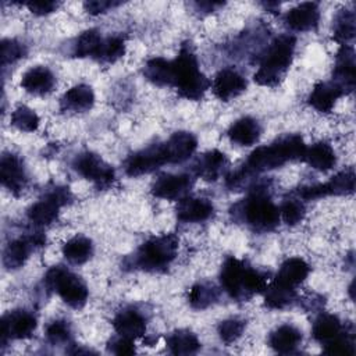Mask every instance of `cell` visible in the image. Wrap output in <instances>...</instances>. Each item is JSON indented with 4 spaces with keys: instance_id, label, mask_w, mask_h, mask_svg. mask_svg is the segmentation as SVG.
I'll use <instances>...</instances> for the list:
<instances>
[{
    "instance_id": "obj_1",
    "label": "cell",
    "mask_w": 356,
    "mask_h": 356,
    "mask_svg": "<svg viewBox=\"0 0 356 356\" xmlns=\"http://www.w3.org/2000/svg\"><path fill=\"white\" fill-rule=\"evenodd\" d=\"M306 143L299 135H286L277 142L256 147L248 157L243 165L252 174L263 172L278 168L292 160H303L306 152Z\"/></svg>"
},
{
    "instance_id": "obj_2",
    "label": "cell",
    "mask_w": 356,
    "mask_h": 356,
    "mask_svg": "<svg viewBox=\"0 0 356 356\" xmlns=\"http://www.w3.org/2000/svg\"><path fill=\"white\" fill-rule=\"evenodd\" d=\"M220 282L222 289L236 300H245L254 293L263 292L268 284L264 274L236 257H228L224 261Z\"/></svg>"
},
{
    "instance_id": "obj_3",
    "label": "cell",
    "mask_w": 356,
    "mask_h": 356,
    "mask_svg": "<svg viewBox=\"0 0 356 356\" xmlns=\"http://www.w3.org/2000/svg\"><path fill=\"white\" fill-rule=\"evenodd\" d=\"M172 88L188 100H200L211 86L209 78L200 71L197 58L189 44H182L172 60Z\"/></svg>"
},
{
    "instance_id": "obj_4",
    "label": "cell",
    "mask_w": 356,
    "mask_h": 356,
    "mask_svg": "<svg viewBox=\"0 0 356 356\" xmlns=\"http://www.w3.org/2000/svg\"><path fill=\"white\" fill-rule=\"evenodd\" d=\"M296 47V39L292 35H280L267 49L259 70L254 72V81L261 86H275L285 76Z\"/></svg>"
},
{
    "instance_id": "obj_5",
    "label": "cell",
    "mask_w": 356,
    "mask_h": 356,
    "mask_svg": "<svg viewBox=\"0 0 356 356\" xmlns=\"http://www.w3.org/2000/svg\"><path fill=\"white\" fill-rule=\"evenodd\" d=\"M178 242L174 234L152 236L136 250L134 264L145 271H161L177 257Z\"/></svg>"
},
{
    "instance_id": "obj_6",
    "label": "cell",
    "mask_w": 356,
    "mask_h": 356,
    "mask_svg": "<svg viewBox=\"0 0 356 356\" xmlns=\"http://www.w3.org/2000/svg\"><path fill=\"white\" fill-rule=\"evenodd\" d=\"M44 282L72 309H81L88 302L89 292L86 284L81 277L61 266L51 267L46 273Z\"/></svg>"
},
{
    "instance_id": "obj_7",
    "label": "cell",
    "mask_w": 356,
    "mask_h": 356,
    "mask_svg": "<svg viewBox=\"0 0 356 356\" xmlns=\"http://www.w3.org/2000/svg\"><path fill=\"white\" fill-rule=\"evenodd\" d=\"M243 218L253 229L270 231L280 221V210L264 193L257 192L249 196L242 209Z\"/></svg>"
},
{
    "instance_id": "obj_8",
    "label": "cell",
    "mask_w": 356,
    "mask_h": 356,
    "mask_svg": "<svg viewBox=\"0 0 356 356\" xmlns=\"http://www.w3.org/2000/svg\"><path fill=\"white\" fill-rule=\"evenodd\" d=\"M355 170L348 168L338 174H335L328 182L325 184H316L309 186H302L298 193L305 200H313L320 199L324 196L335 195H352L355 192Z\"/></svg>"
},
{
    "instance_id": "obj_9",
    "label": "cell",
    "mask_w": 356,
    "mask_h": 356,
    "mask_svg": "<svg viewBox=\"0 0 356 356\" xmlns=\"http://www.w3.org/2000/svg\"><path fill=\"white\" fill-rule=\"evenodd\" d=\"M75 171L99 188H108L114 181V170L99 154L85 152L74 161Z\"/></svg>"
},
{
    "instance_id": "obj_10",
    "label": "cell",
    "mask_w": 356,
    "mask_h": 356,
    "mask_svg": "<svg viewBox=\"0 0 356 356\" xmlns=\"http://www.w3.org/2000/svg\"><path fill=\"white\" fill-rule=\"evenodd\" d=\"M164 164H168L164 143L152 145L128 157L125 161V172L129 177H139L150 174Z\"/></svg>"
},
{
    "instance_id": "obj_11",
    "label": "cell",
    "mask_w": 356,
    "mask_h": 356,
    "mask_svg": "<svg viewBox=\"0 0 356 356\" xmlns=\"http://www.w3.org/2000/svg\"><path fill=\"white\" fill-rule=\"evenodd\" d=\"M70 199V192L63 189H54L53 192L47 193L44 197L35 202L26 211L28 220L33 225H49L51 224L60 211V207L67 203Z\"/></svg>"
},
{
    "instance_id": "obj_12",
    "label": "cell",
    "mask_w": 356,
    "mask_h": 356,
    "mask_svg": "<svg viewBox=\"0 0 356 356\" xmlns=\"http://www.w3.org/2000/svg\"><path fill=\"white\" fill-rule=\"evenodd\" d=\"M36 330V318L26 310H13L1 318V337L4 339H25Z\"/></svg>"
},
{
    "instance_id": "obj_13",
    "label": "cell",
    "mask_w": 356,
    "mask_h": 356,
    "mask_svg": "<svg viewBox=\"0 0 356 356\" xmlns=\"http://www.w3.org/2000/svg\"><path fill=\"white\" fill-rule=\"evenodd\" d=\"M192 186V177L188 174H163L152 185V193L156 197L167 200H179Z\"/></svg>"
},
{
    "instance_id": "obj_14",
    "label": "cell",
    "mask_w": 356,
    "mask_h": 356,
    "mask_svg": "<svg viewBox=\"0 0 356 356\" xmlns=\"http://www.w3.org/2000/svg\"><path fill=\"white\" fill-rule=\"evenodd\" d=\"M248 83L246 79L234 68H222L216 75L211 89L216 97L222 102H229L245 92Z\"/></svg>"
},
{
    "instance_id": "obj_15",
    "label": "cell",
    "mask_w": 356,
    "mask_h": 356,
    "mask_svg": "<svg viewBox=\"0 0 356 356\" xmlns=\"http://www.w3.org/2000/svg\"><path fill=\"white\" fill-rule=\"evenodd\" d=\"M332 82L337 83L345 95L355 89V51L352 46L342 44L338 50L332 71Z\"/></svg>"
},
{
    "instance_id": "obj_16",
    "label": "cell",
    "mask_w": 356,
    "mask_h": 356,
    "mask_svg": "<svg viewBox=\"0 0 356 356\" xmlns=\"http://www.w3.org/2000/svg\"><path fill=\"white\" fill-rule=\"evenodd\" d=\"M0 179L4 188L18 195L26 184V174L21 159L13 153L4 154L0 161Z\"/></svg>"
},
{
    "instance_id": "obj_17",
    "label": "cell",
    "mask_w": 356,
    "mask_h": 356,
    "mask_svg": "<svg viewBox=\"0 0 356 356\" xmlns=\"http://www.w3.org/2000/svg\"><path fill=\"white\" fill-rule=\"evenodd\" d=\"M44 243V238L40 232L35 234L31 238H19L11 241L3 253V264L8 270H17L22 267L29 257V252L32 246H42Z\"/></svg>"
},
{
    "instance_id": "obj_18",
    "label": "cell",
    "mask_w": 356,
    "mask_h": 356,
    "mask_svg": "<svg viewBox=\"0 0 356 356\" xmlns=\"http://www.w3.org/2000/svg\"><path fill=\"white\" fill-rule=\"evenodd\" d=\"M197 147V139L195 138L193 134L179 131L172 134L165 142H164V149L167 153L168 164H175V163H182L188 160L196 150Z\"/></svg>"
},
{
    "instance_id": "obj_19",
    "label": "cell",
    "mask_w": 356,
    "mask_h": 356,
    "mask_svg": "<svg viewBox=\"0 0 356 356\" xmlns=\"http://www.w3.org/2000/svg\"><path fill=\"white\" fill-rule=\"evenodd\" d=\"M320 19V10L318 6L313 1L300 3L296 7L291 8L285 14L286 25L298 32L312 31L317 26Z\"/></svg>"
},
{
    "instance_id": "obj_20",
    "label": "cell",
    "mask_w": 356,
    "mask_h": 356,
    "mask_svg": "<svg viewBox=\"0 0 356 356\" xmlns=\"http://www.w3.org/2000/svg\"><path fill=\"white\" fill-rule=\"evenodd\" d=\"M213 204L203 197L184 196L177 206V218L182 222H200L211 217Z\"/></svg>"
},
{
    "instance_id": "obj_21",
    "label": "cell",
    "mask_w": 356,
    "mask_h": 356,
    "mask_svg": "<svg viewBox=\"0 0 356 356\" xmlns=\"http://www.w3.org/2000/svg\"><path fill=\"white\" fill-rule=\"evenodd\" d=\"M56 85V78L53 72L43 65H36L29 68L21 79V86L25 92L35 96H44L53 90Z\"/></svg>"
},
{
    "instance_id": "obj_22",
    "label": "cell",
    "mask_w": 356,
    "mask_h": 356,
    "mask_svg": "<svg viewBox=\"0 0 356 356\" xmlns=\"http://www.w3.org/2000/svg\"><path fill=\"white\" fill-rule=\"evenodd\" d=\"M114 330L120 337L128 339H136L145 335L146 332V320L135 309L121 310L113 320Z\"/></svg>"
},
{
    "instance_id": "obj_23",
    "label": "cell",
    "mask_w": 356,
    "mask_h": 356,
    "mask_svg": "<svg viewBox=\"0 0 356 356\" xmlns=\"http://www.w3.org/2000/svg\"><path fill=\"white\" fill-rule=\"evenodd\" d=\"M345 92L332 81L331 82H318L314 85L309 95V104L320 113H330L337 100L342 97Z\"/></svg>"
},
{
    "instance_id": "obj_24",
    "label": "cell",
    "mask_w": 356,
    "mask_h": 356,
    "mask_svg": "<svg viewBox=\"0 0 356 356\" xmlns=\"http://www.w3.org/2000/svg\"><path fill=\"white\" fill-rule=\"evenodd\" d=\"M227 135L232 143L239 146H252L259 140L261 127L257 120L252 117H242L231 124Z\"/></svg>"
},
{
    "instance_id": "obj_25",
    "label": "cell",
    "mask_w": 356,
    "mask_h": 356,
    "mask_svg": "<svg viewBox=\"0 0 356 356\" xmlns=\"http://www.w3.org/2000/svg\"><path fill=\"white\" fill-rule=\"evenodd\" d=\"M227 165L228 160L224 153L218 150H210L197 159L193 170L197 177L206 181H216L221 177Z\"/></svg>"
},
{
    "instance_id": "obj_26",
    "label": "cell",
    "mask_w": 356,
    "mask_h": 356,
    "mask_svg": "<svg viewBox=\"0 0 356 356\" xmlns=\"http://www.w3.org/2000/svg\"><path fill=\"white\" fill-rule=\"evenodd\" d=\"M95 93L90 86L79 83L68 89L61 97V107L74 113H83L92 108Z\"/></svg>"
},
{
    "instance_id": "obj_27",
    "label": "cell",
    "mask_w": 356,
    "mask_h": 356,
    "mask_svg": "<svg viewBox=\"0 0 356 356\" xmlns=\"http://www.w3.org/2000/svg\"><path fill=\"white\" fill-rule=\"evenodd\" d=\"M300 341L302 332L296 327L289 324L280 325L268 337L270 346L278 353H289L295 350L299 346Z\"/></svg>"
},
{
    "instance_id": "obj_28",
    "label": "cell",
    "mask_w": 356,
    "mask_h": 356,
    "mask_svg": "<svg viewBox=\"0 0 356 356\" xmlns=\"http://www.w3.org/2000/svg\"><path fill=\"white\" fill-rule=\"evenodd\" d=\"M303 161H306L310 167L318 171H328L337 163V156L334 149L325 142H317L309 147H306Z\"/></svg>"
},
{
    "instance_id": "obj_29",
    "label": "cell",
    "mask_w": 356,
    "mask_h": 356,
    "mask_svg": "<svg viewBox=\"0 0 356 356\" xmlns=\"http://www.w3.org/2000/svg\"><path fill=\"white\" fill-rule=\"evenodd\" d=\"M309 273H310V267L303 259L289 257L281 264L275 280L288 286L295 288L296 285H299L306 280Z\"/></svg>"
},
{
    "instance_id": "obj_30",
    "label": "cell",
    "mask_w": 356,
    "mask_h": 356,
    "mask_svg": "<svg viewBox=\"0 0 356 356\" xmlns=\"http://www.w3.org/2000/svg\"><path fill=\"white\" fill-rule=\"evenodd\" d=\"M264 292L266 306L270 309H285L291 306L296 299V292L292 286H288L274 278L270 284H267Z\"/></svg>"
},
{
    "instance_id": "obj_31",
    "label": "cell",
    "mask_w": 356,
    "mask_h": 356,
    "mask_svg": "<svg viewBox=\"0 0 356 356\" xmlns=\"http://www.w3.org/2000/svg\"><path fill=\"white\" fill-rule=\"evenodd\" d=\"M343 332L339 318L330 313L320 314L313 324V337L323 345L330 343Z\"/></svg>"
},
{
    "instance_id": "obj_32",
    "label": "cell",
    "mask_w": 356,
    "mask_h": 356,
    "mask_svg": "<svg viewBox=\"0 0 356 356\" xmlns=\"http://www.w3.org/2000/svg\"><path fill=\"white\" fill-rule=\"evenodd\" d=\"M93 254L92 241L83 235H75L63 246V256L72 264H83Z\"/></svg>"
},
{
    "instance_id": "obj_33",
    "label": "cell",
    "mask_w": 356,
    "mask_h": 356,
    "mask_svg": "<svg viewBox=\"0 0 356 356\" xmlns=\"http://www.w3.org/2000/svg\"><path fill=\"white\" fill-rule=\"evenodd\" d=\"M145 76L159 86L172 85V60H165L163 57H153L147 60L143 68Z\"/></svg>"
},
{
    "instance_id": "obj_34",
    "label": "cell",
    "mask_w": 356,
    "mask_h": 356,
    "mask_svg": "<svg viewBox=\"0 0 356 356\" xmlns=\"http://www.w3.org/2000/svg\"><path fill=\"white\" fill-rule=\"evenodd\" d=\"M167 348L174 355H191L197 352L200 348V342L197 337L186 330H178L168 335Z\"/></svg>"
},
{
    "instance_id": "obj_35",
    "label": "cell",
    "mask_w": 356,
    "mask_h": 356,
    "mask_svg": "<svg viewBox=\"0 0 356 356\" xmlns=\"http://www.w3.org/2000/svg\"><path fill=\"white\" fill-rule=\"evenodd\" d=\"M103 38L95 29H88L82 32L74 46V54L76 57H97Z\"/></svg>"
},
{
    "instance_id": "obj_36",
    "label": "cell",
    "mask_w": 356,
    "mask_h": 356,
    "mask_svg": "<svg viewBox=\"0 0 356 356\" xmlns=\"http://www.w3.org/2000/svg\"><path fill=\"white\" fill-rule=\"evenodd\" d=\"M355 38V13L352 10H341L334 19V39L341 44H346Z\"/></svg>"
},
{
    "instance_id": "obj_37",
    "label": "cell",
    "mask_w": 356,
    "mask_h": 356,
    "mask_svg": "<svg viewBox=\"0 0 356 356\" xmlns=\"http://www.w3.org/2000/svg\"><path fill=\"white\" fill-rule=\"evenodd\" d=\"M217 299V291L209 284H196L191 288L188 300L193 309L203 310Z\"/></svg>"
},
{
    "instance_id": "obj_38",
    "label": "cell",
    "mask_w": 356,
    "mask_h": 356,
    "mask_svg": "<svg viewBox=\"0 0 356 356\" xmlns=\"http://www.w3.org/2000/svg\"><path fill=\"white\" fill-rule=\"evenodd\" d=\"M125 54V40L122 36H108L103 39L97 60L104 63H114Z\"/></svg>"
},
{
    "instance_id": "obj_39",
    "label": "cell",
    "mask_w": 356,
    "mask_h": 356,
    "mask_svg": "<svg viewBox=\"0 0 356 356\" xmlns=\"http://www.w3.org/2000/svg\"><path fill=\"white\" fill-rule=\"evenodd\" d=\"M39 117L38 114L29 108L28 106H18L13 113H11V124L24 132H33L39 127Z\"/></svg>"
},
{
    "instance_id": "obj_40",
    "label": "cell",
    "mask_w": 356,
    "mask_h": 356,
    "mask_svg": "<svg viewBox=\"0 0 356 356\" xmlns=\"http://www.w3.org/2000/svg\"><path fill=\"white\" fill-rule=\"evenodd\" d=\"M278 210L280 218H282V221L288 225L299 224L306 214L305 204L300 202V199H285Z\"/></svg>"
},
{
    "instance_id": "obj_41",
    "label": "cell",
    "mask_w": 356,
    "mask_h": 356,
    "mask_svg": "<svg viewBox=\"0 0 356 356\" xmlns=\"http://www.w3.org/2000/svg\"><path fill=\"white\" fill-rule=\"evenodd\" d=\"M218 335L224 343L235 342L245 330V321L241 318H227L218 325Z\"/></svg>"
},
{
    "instance_id": "obj_42",
    "label": "cell",
    "mask_w": 356,
    "mask_h": 356,
    "mask_svg": "<svg viewBox=\"0 0 356 356\" xmlns=\"http://www.w3.org/2000/svg\"><path fill=\"white\" fill-rule=\"evenodd\" d=\"M0 47H1L0 58H1L3 67L13 64L25 56V46L15 39H3Z\"/></svg>"
},
{
    "instance_id": "obj_43",
    "label": "cell",
    "mask_w": 356,
    "mask_h": 356,
    "mask_svg": "<svg viewBox=\"0 0 356 356\" xmlns=\"http://www.w3.org/2000/svg\"><path fill=\"white\" fill-rule=\"evenodd\" d=\"M46 337H47L49 342L53 345L65 343L70 341V337H71L70 325L63 320H56L47 325Z\"/></svg>"
},
{
    "instance_id": "obj_44",
    "label": "cell",
    "mask_w": 356,
    "mask_h": 356,
    "mask_svg": "<svg viewBox=\"0 0 356 356\" xmlns=\"http://www.w3.org/2000/svg\"><path fill=\"white\" fill-rule=\"evenodd\" d=\"M26 7L31 13L36 15H46L57 10L58 3L57 1H49V0H40V1H29L26 3Z\"/></svg>"
},
{
    "instance_id": "obj_45",
    "label": "cell",
    "mask_w": 356,
    "mask_h": 356,
    "mask_svg": "<svg viewBox=\"0 0 356 356\" xmlns=\"http://www.w3.org/2000/svg\"><path fill=\"white\" fill-rule=\"evenodd\" d=\"M114 6H118V3L114 1H106V0H93V1H85L83 8L86 13L92 15H97L102 13H106L107 10L113 8Z\"/></svg>"
},
{
    "instance_id": "obj_46",
    "label": "cell",
    "mask_w": 356,
    "mask_h": 356,
    "mask_svg": "<svg viewBox=\"0 0 356 356\" xmlns=\"http://www.w3.org/2000/svg\"><path fill=\"white\" fill-rule=\"evenodd\" d=\"M113 352L117 355H131L135 352V346L132 343V339L120 337L118 339L113 341Z\"/></svg>"
}]
</instances>
